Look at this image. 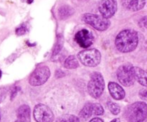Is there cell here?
I'll return each instance as SVG.
<instances>
[{
	"label": "cell",
	"instance_id": "obj_1",
	"mask_svg": "<svg viewBox=\"0 0 147 122\" xmlns=\"http://www.w3.org/2000/svg\"><path fill=\"white\" fill-rule=\"evenodd\" d=\"M139 44V35L134 29H124L118 34L115 40V44L119 51L129 53L134 51Z\"/></svg>",
	"mask_w": 147,
	"mask_h": 122
},
{
	"label": "cell",
	"instance_id": "obj_2",
	"mask_svg": "<svg viewBox=\"0 0 147 122\" xmlns=\"http://www.w3.org/2000/svg\"><path fill=\"white\" fill-rule=\"evenodd\" d=\"M124 117L129 122H140L147 119V104L143 101L133 103L126 107Z\"/></svg>",
	"mask_w": 147,
	"mask_h": 122
},
{
	"label": "cell",
	"instance_id": "obj_3",
	"mask_svg": "<svg viewBox=\"0 0 147 122\" xmlns=\"http://www.w3.org/2000/svg\"><path fill=\"white\" fill-rule=\"evenodd\" d=\"M105 89V81L103 75L100 72H93L88 84L89 94L94 99L101 97Z\"/></svg>",
	"mask_w": 147,
	"mask_h": 122
},
{
	"label": "cell",
	"instance_id": "obj_4",
	"mask_svg": "<svg viewBox=\"0 0 147 122\" xmlns=\"http://www.w3.org/2000/svg\"><path fill=\"white\" fill-rule=\"evenodd\" d=\"M82 19L86 24H89L96 30L103 31L107 30L111 26V21L109 19L98 14L86 13L83 14Z\"/></svg>",
	"mask_w": 147,
	"mask_h": 122
},
{
	"label": "cell",
	"instance_id": "obj_5",
	"mask_svg": "<svg viewBox=\"0 0 147 122\" xmlns=\"http://www.w3.org/2000/svg\"><path fill=\"white\" fill-rule=\"evenodd\" d=\"M78 58L83 65L86 67H94L98 65L101 60V54L96 49H90L80 51L78 54Z\"/></svg>",
	"mask_w": 147,
	"mask_h": 122
},
{
	"label": "cell",
	"instance_id": "obj_6",
	"mask_svg": "<svg viewBox=\"0 0 147 122\" xmlns=\"http://www.w3.org/2000/svg\"><path fill=\"white\" fill-rule=\"evenodd\" d=\"M117 78L119 82L125 87H131L134 84V67L131 64L121 66L117 70Z\"/></svg>",
	"mask_w": 147,
	"mask_h": 122
},
{
	"label": "cell",
	"instance_id": "obj_7",
	"mask_svg": "<svg viewBox=\"0 0 147 122\" xmlns=\"http://www.w3.org/2000/svg\"><path fill=\"white\" fill-rule=\"evenodd\" d=\"M50 77V71L47 66H42L36 69L29 79V83L33 87L44 84Z\"/></svg>",
	"mask_w": 147,
	"mask_h": 122
},
{
	"label": "cell",
	"instance_id": "obj_8",
	"mask_svg": "<svg viewBox=\"0 0 147 122\" xmlns=\"http://www.w3.org/2000/svg\"><path fill=\"white\" fill-rule=\"evenodd\" d=\"M33 117L37 122H53L55 119L53 111L43 104H38L34 107Z\"/></svg>",
	"mask_w": 147,
	"mask_h": 122
},
{
	"label": "cell",
	"instance_id": "obj_9",
	"mask_svg": "<svg viewBox=\"0 0 147 122\" xmlns=\"http://www.w3.org/2000/svg\"><path fill=\"white\" fill-rule=\"evenodd\" d=\"M118 4L116 0H100L98 10L101 16L106 19H110L116 14Z\"/></svg>",
	"mask_w": 147,
	"mask_h": 122
},
{
	"label": "cell",
	"instance_id": "obj_10",
	"mask_svg": "<svg viewBox=\"0 0 147 122\" xmlns=\"http://www.w3.org/2000/svg\"><path fill=\"white\" fill-rule=\"evenodd\" d=\"M75 41L83 48H88L94 42V36L89 30L83 29L78 31L75 35Z\"/></svg>",
	"mask_w": 147,
	"mask_h": 122
},
{
	"label": "cell",
	"instance_id": "obj_11",
	"mask_svg": "<svg viewBox=\"0 0 147 122\" xmlns=\"http://www.w3.org/2000/svg\"><path fill=\"white\" fill-rule=\"evenodd\" d=\"M109 91L111 96L115 100H122L126 97V92L121 86L116 82L111 81L109 83Z\"/></svg>",
	"mask_w": 147,
	"mask_h": 122
},
{
	"label": "cell",
	"instance_id": "obj_12",
	"mask_svg": "<svg viewBox=\"0 0 147 122\" xmlns=\"http://www.w3.org/2000/svg\"><path fill=\"white\" fill-rule=\"evenodd\" d=\"M121 4L129 11H137L144 7L146 0H121Z\"/></svg>",
	"mask_w": 147,
	"mask_h": 122
},
{
	"label": "cell",
	"instance_id": "obj_13",
	"mask_svg": "<svg viewBox=\"0 0 147 122\" xmlns=\"http://www.w3.org/2000/svg\"><path fill=\"white\" fill-rule=\"evenodd\" d=\"M31 110L28 105L23 104L20 106L17 111V119L23 122H30L31 121Z\"/></svg>",
	"mask_w": 147,
	"mask_h": 122
},
{
	"label": "cell",
	"instance_id": "obj_14",
	"mask_svg": "<svg viewBox=\"0 0 147 122\" xmlns=\"http://www.w3.org/2000/svg\"><path fill=\"white\" fill-rule=\"evenodd\" d=\"M75 13L74 9L70 5L65 4L62 5L58 9V17L60 19L65 20L67 19L70 18L71 16H73Z\"/></svg>",
	"mask_w": 147,
	"mask_h": 122
},
{
	"label": "cell",
	"instance_id": "obj_15",
	"mask_svg": "<svg viewBox=\"0 0 147 122\" xmlns=\"http://www.w3.org/2000/svg\"><path fill=\"white\" fill-rule=\"evenodd\" d=\"M134 75L136 81L144 87H147V72L139 67H134Z\"/></svg>",
	"mask_w": 147,
	"mask_h": 122
},
{
	"label": "cell",
	"instance_id": "obj_16",
	"mask_svg": "<svg viewBox=\"0 0 147 122\" xmlns=\"http://www.w3.org/2000/svg\"><path fill=\"white\" fill-rule=\"evenodd\" d=\"M93 114V103H88L83 107L81 111L79 113V117L83 121L88 119Z\"/></svg>",
	"mask_w": 147,
	"mask_h": 122
},
{
	"label": "cell",
	"instance_id": "obj_17",
	"mask_svg": "<svg viewBox=\"0 0 147 122\" xmlns=\"http://www.w3.org/2000/svg\"><path fill=\"white\" fill-rule=\"evenodd\" d=\"M65 68L69 69H74L79 67V62L75 56L71 55L67 57L64 62Z\"/></svg>",
	"mask_w": 147,
	"mask_h": 122
},
{
	"label": "cell",
	"instance_id": "obj_18",
	"mask_svg": "<svg viewBox=\"0 0 147 122\" xmlns=\"http://www.w3.org/2000/svg\"><path fill=\"white\" fill-rule=\"evenodd\" d=\"M56 122H80V119L75 115L65 114L59 117Z\"/></svg>",
	"mask_w": 147,
	"mask_h": 122
},
{
	"label": "cell",
	"instance_id": "obj_19",
	"mask_svg": "<svg viewBox=\"0 0 147 122\" xmlns=\"http://www.w3.org/2000/svg\"><path fill=\"white\" fill-rule=\"evenodd\" d=\"M63 47V37L62 35H58L57 38V43H56L55 46L54 47L53 52V57L57 56L59 53L61 51Z\"/></svg>",
	"mask_w": 147,
	"mask_h": 122
},
{
	"label": "cell",
	"instance_id": "obj_20",
	"mask_svg": "<svg viewBox=\"0 0 147 122\" xmlns=\"http://www.w3.org/2000/svg\"><path fill=\"white\" fill-rule=\"evenodd\" d=\"M107 107L109 108V111L113 114V115H118L121 111L120 106L116 103L113 102V101H108L107 102Z\"/></svg>",
	"mask_w": 147,
	"mask_h": 122
},
{
	"label": "cell",
	"instance_id": "obj_21",
	"mask_svg": "<svg viewBox=\"0 0 147 122\" xmlns=\"http://www.w3.org/2000/svg\"><path fill=\"white\" fill-rule=\"evenodd\" d=\"M93 114L96 116H101L104 114V109L98 103H93Z\"/></svg>",
	"mask_w": 147,
	"mask_h": 122
},
{
	"label": "cell",
	"instance_id": "obj_22",
	"mask_svg": "<svg viewBox=\"0 0 147 122\" xmlns=\"http://www.w3.org/2000/svg\"><path fill=\"white\" fill-rule=\"evenodd\" d=\"M27 31H28V29H27V25L25 24H21L20 27L16 29V34L18 36L24 35L27 32Z\"/></svg>",
	"mask_w": 147,
	"mask_h": 122
},
{
	"label": "cell",
	"instance_id": "obj_23",
	"mask_svg": "<svg viewBox=\"0 0 147 122\" xmlns=\"http://www.w3.org/2000/svg\"><path fill=\"white\" fill-rule=\"evenodd\" d=\"M139 25L141 28L146 29H147V16L142 17V18L139 20Z\"/></svg>",
	"mask_w": 147,
	"mask_h": 122
},
{
	"label": "cell",
	"instance_id": "obj_24",
	"mask_svg": "<svg viewBox=\"0 0 147 122\" xmlns=\"http://www.w3.org/2000/svg\"><path fill=\"white\" fill-rule=\"evenodd\" d=\"M139 96L141 99L144 100V101H147V88L141 89L139 91Z\"/></svg>",
	"mask_w": 147,
	"mask_h": 122
},
{
	"label": "cell",
	"instance_id": "obj_25",
	"mask_svg": "<svg viewBox=\"0 0 147 122\" xmlns=\"http://www.w3.org/2000/svg\"><path fill=\"white\" fill-rule=\"evenodd\" d=\"M17 87H14V88L12 89V91H11V100L14 99L15 98L16 96H17Z\"/></svg>",
	"mask_w": 147,
	"mask_h": 122
},
{
	"label": "cell",
	"instance_id": "obj_26",
	"mask_svg": "<svg viewBox=\"0 0 147 122\" xmlns=\"http://www.w3.org/2000/svg\"><path fill=\"white\" fill-rule=\"evenodd\" d=\"M89 122H104L103 119H101L100 118H98V117H96V118L92 119Z\"/></svg>",
	"mask_w": 147,
	"mask_h": 122
},
{
	"label": "cell",
	"instance_id": "obj_27",
	"mask_svg": "<svg viewBox=\"0 0 147 122\" xmlns=\"http://www.w3.org/2000/svg\"><path fill=\"white\" fill-rule=\"evenodd\" d=\"M110 122H121V120H120V119L116 118V119H113L111 121H110Z\"/></svg>",
	"mask_w": 147,
	"mask_h": 122
},
{
	"label": "cell",
	"instance_id": "obj_28",
	"mask_svg": "<svg viewBox=\"0 0 147 122\" xmlns=\"http://www.w3.org/2000/svg\"><path fill=\"white\" fill-rule=\"evenodd\" d=\"M4 99V95H0V103L2 102Z\"/></svg>",
	"mask_w": 147,
	"mask_h": 122
},
{
	"label": "cell",
	"instance_id": "obj_29",
	"mask_svg": "<svg viewBox=\"0 0 147 122\" xmlns=\"http://www.w3.org/2000/svg\"><path fill=\"white\" fill-rule=\"evenodd\" d=\"M33 1H34V0H27V2L28 3V4H32V3L33 2Z\"/></svg>",
	"mask_w": 147,
	"mask_h": 122
},
{
	"label": "cell",
	"instance_id": "obj_30",
	"mask_svg": "<svg viewBox=\"0 0 147 122\" xmlns=\"http://www.w3.org/2000/svg\"><path fill=\"white\" fill-rule=\"evenodd\" d=\"M78 1H89V0H78Z\"/></svg>",
	"mask_w": 147,
	"mask_h": 122
},
{
	"label": "cell",
	"instance_id": "obj_31",
	"mask_svg": "<svg viewBox=\"0 0 147 122\" xmlns=\"http://www.w3.org/2000/svg\"><path fill=\"white\" fill-rule=\"evenodd\" d=\"M1 74H2V73H1V71L0 70V79H1Z\"/></svg>",
	"mask_w": 147,
	"mask_h": 122
},
{
	"label": "cell",
	"instance_id": "obj_32",
	"mask_svg": "<svg viewBox=\"0 0 147 122\" xmlns=\"http://www.w3.org/2000/svg\"><path fill=\"white\" fill-rule=\"evenodd\" d=\"M140 122H147V119H145V120H144V121H140Z\"/></svg>",
	"mask_w": 147,
	"mask_h": 122
},
{
	"label": "cell",
	"instance_id": "obj_33",
	"mask_svg": "<svg viewBox=\"0 0 147 122\" xmlns=\"http://www.w3.org/2000/svg\"><path fill=\"white\" fill-rule=\"evenodd\" d=\"M15 122H23V121H20V120L17 119V121H16Z\"/></svg>",
	"mask_w": 147,
	"mask_h": 122
},
{
	"label": "cell",
	"instance_id": "obj_34",
	"mask_svg": "<svg viewBox=\"0 0 147 122\" xmlns=\"http://www.w3.org/2000/svg\"><path fill=\"white\" fill-rule=\"evenodd\" d=\"M0 120H1V115H0Z\"/></svg>",
	"mask_w": 147,
	"mask_h": 122
}]
</instances>
